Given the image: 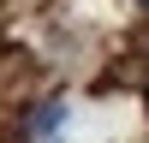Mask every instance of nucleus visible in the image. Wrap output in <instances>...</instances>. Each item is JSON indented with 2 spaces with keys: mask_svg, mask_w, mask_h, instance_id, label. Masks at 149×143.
I'll return each instance as SVG.
<instances>
[{
  "mask_svg": "<svg viewBox=\"0 0 149 143\" xmlns=\"http://www.w3.org/2000/svg\"><path fill=\"white\" fill-rule=\"evenodd\" d=\"M143 12H149V0H143Z\"/></svg>",
  "mask_w": 149,
  "mask_h": 143,
  "instance_id": "nucleus-2",
  "label": "nucleus"
},
{
  "mask_svg": "<svg viewBox=\"0 0 149 143\" xmlns=\"http://www.w3.org/2000/svg\"><path fill=\"white\" fill-rule=\"evenodd\" d=\"M60 125H66V101H42L36 119H30V137H54Z\"/></svg>",
  "mask_w": 149,
  "mask_h": 143,
  "instance_id": "nucleus-1",
  "label": "nucleus"
}]
</instances>
